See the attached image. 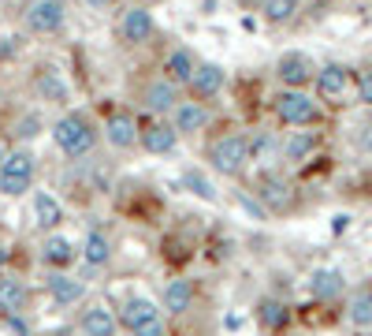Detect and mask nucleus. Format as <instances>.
<instances>
[{"instance_id":"6","label":"nucleus","mask_w":372,"mask_h":336,"mask_svg":"<svg viewBox=\"0 0 372 336\" xmlns=\"http://www.w3.org/2000/svg\"><path fill=\"white\" fill-rule=\"evenodd\" d=\"M275 75H279V83H283L287 90H305V83H313V60L305 56V53H283L275 64Z\"/></svg>"},{"instance_id":"27","label":"nucleus","mask_w":372,"mask_h":336,"mask_svg":"<svg viewBox=\"0 0 372 336\" xmlns=\"http://www.w3.org/2000/svg\"><path fill=\"white\" fill-rule=\"evenodd\" d=\"M257 318H261L264 329H283L290 314H287V306L279 303V299H264V303L257 306Z\"/></svg>"},{"instance_id":"19","label":"nucleus","mask_w":372,"mask_h":336,"mask_svg":"<svg viewBox=\"0 0 372 336\" xmlns=\"http://www.w3.org/2000/svg\"><path fill=\"white\" fill-rule=\"evenodd\" d=\"M34 221L42 228H49V232L63 221V205L52 198L49 191H37V195H34Z\"/></svg>"},{"instance_id":"22","label":"nucleus","mask_w":372,"mask_h":336,"mask_svg":"<svg viewBox=\"0 0 372 336\" xmlns=\"http://www.w3.org/2000/svg\"><path fill=\"white\" fill-rule=\"evenodd\" d=\"M313 150H316V135L313 131H290V138L279 146V153H283L287 161H305Z\"/></svg>"},{"instance_id":"17","label":"nucleus","mask_w":372,"mask_h":336,"mask_svg":"<svg viewBox=\"0 0 372 336\" xmlns=\"http://www.w3.org/2000/svg\"><path fill=\"white\" fill-rule=\"evenodd\" d=\"M145 105H149L153 112H171V109L179 105V90H175V83H171V79L149 83V86H145Z\"/></svg>"},{"instance_id":"20","label":"nucleus","mask_w":372,"mask_h":336,"mask_svg":"<svg viewBox=\"0 0 372 336\" xmlns=\"http://www.w3.org/2000/svg\"><path fill=\"white\" fill-rule=\"evenodd\" d=\"M194 56H190V49H171L168 60H164V71H168V79L171 83H190V75H194Z\"/></svg>"},{"instance_id":"18","label":"nucleus","mask_w":372,"mask_h":336,"mask_svg":"<svg viewBox=\"0 0 372 336\" xmlns=\"http://www.w3.org/2000/svg\"><path fill=\"white\" fill-rule=\"evenodd\" d=\"M49 295H52L60 306H71V303H78V299L86 295V288H82V280L56 273V277H49Z\"/></svg>"},{"instance_id":"21","label":"nucleus","mask_w":372,"mask_h":336,"mask_svg":"<svg viewBox=\"0 0 372 336\" xmlns=\"http://www.w3.org/2000/svg\"><path fill=\"white\" fill-rule=\"evenodd\" d=\"M82 258H86V265H93V269L108 265V258H112V243H108V236H101V232H89L86 243H82Z\"/></svg>"},{"instance_id":"4","label":"nucleus","mask_w":372,"mask_h":336,"mask_svg":"<svg viewBox=\"0 0 372 336\" xmlns=\"http://www.w3.org/2000/svg\"><path fill=\"white\" fill-rule=\"evenodd\" d=\"M275 116L290 127H309L316 124V116H321V109H316V101L305 94V90H283V94H275Z\"/></svg>"},{"instance_id":"13","label":"nucleus","mask_w":372,"mask_h":336,"mask_svg":"<svg viewBox=\"0 0 372 336\" xmlns=\"http://www.w3.org/2000/svg\"><path fill=\"white\" fill-rule=\"evenodd\" d=\"M138 142L149 153H171V150H175V142H179V131L171 124H149L145 131H138Z\"/></svg>"},{"instance_id":"2","label":"nucleus","mask_w":372,"mask_h":336,"mask_svg":"<svg viewBox=\"0 0 372 336\" xmlns=\"http://www.w3.org/2000/svg\"><path fill=\"white\" fill-rule=\"evenodd\" d=\"M209 161L220 176H238L249 164V138L246 135H223L209 146Z\"/></svg>"},{"instance_id":"32","label":"nucleus","mask_w":372,"mask_h":336,"mask_svg":"<svg viewBox=\"0 0 372 336\" xmlns=\"http://www.w3.org/2000/svg\"><path fill=\"white\" fill-rule=\"evenodd\" d=\"M16 135L19 138H37V135H42V120H37V116H23L19 127H16Z\"/></svg>"},{"instance_id":"31","label":"nucleus","mask_w":372,"mask_h":336,"mask_svg":"<svg viewBox=\"0 0 372 336\" xmlns=\"http://www.w3.org/2000/svg\"><path fill=\"white\" fill-rule=\"evenodd\" d=\"M298 11V0H264V19L268 23H287L294 19Z\"/></svg>"},{"instance_id":"25","label":"nucleus","mask_w":372,"mask_h":336,"mask_svg":"<svg viewBox=\"0 0 372 336\" xmlns=\"http://www.w3.org/2000/svg\"><path fill=\"white\" fill-rule=\"evenodd\" d=\"M190 299H194L190 280H171L164 292V310L168 314H182V310H190Z\"/></svg>"},{"instance_id":"35","label":"nucleus","mask_w":372,"mask_h":336,"mask_svg":"<svg viewBox=\"0 0 372 336\" xmlns=\"http://www.w3.org/2000/svg\"><path fill=\"white\" fill-rule=\"evenodd\" d=\"M82 4H86V8H93V11H101V8H108L112 0H82Z\"/></svg>"},{"instance_id":"15","label":"nucleus","mask_w":372,"mask_h":336,"mask_svg":"<svg viewBox=\"0 0 372 336\" xmlns=\"http://www.w3.org/2000/svg\"><path fill=\"white\" fill-rule=\"evenodd\" d=\"M342 273L339 269H316V273L309 277V292H313V299H324V303H331V299H339L342 295Z\"/></svg>"},{"instance_id":"12","label":"nucleus","mask_w":372,"mask_h":336,"mask_svg":"<svg viewBox=\"0 0 372 336\" xmlns=\"http://www.w3.org/2000/svg\"><path fill=\"white\" fill-rule=\"evenodd\" d=\"M223 83H228V75H223L220 64H197L194 75H190V90L197 97H216Z\"/></svg>"},{"instance_id":"24","label":"nucleus","mask_w":372,"mask_h":336,"mask_svg":"<svg viewBox=\"0 0 372 336\" xmlns=\"http://www.w3.org/2000/svg\"><path fill=\"white\" fill-rule=\"evenodd\" d=\"M34 86H37V94H42L45 101H52V105H63V101L71 97L68 83H63L56 71H42V75H37V83H34Z\"/></svg>"},{"instance_id":"9","label":"nucleus","mask_w":372,"mask_h":336,"mask_svg":"<svg viewBox=\"0 0 372 336\" xmlns=\"http://www.w3.org/2000/svg\"><path fill=\"white\" fill-rule=\"evenodd\" d=\"M257 195H261V202H264V210H268V213L294 210V187H290L287 179H279V176H264Z\"/></svg>"},{"instance_id":"29","label":"nucleus","mask_w":372,"mask_h":336,"mask_svg":"<svg viewBox=\"0 0 372 336\" xmlns=\"http://www.w3.org/2000/svg\"><path fill=\"white\" fill-rule=\"evenodd\" d=\"M350 321L357 329H372V292H361L350 299Z\"/></svg>"},{"instance_id":"33","label":"nucleus","mask_w":372,"mask_h":336,"mask_svg":"<svg viewBox=\"0 0 372 336\" xmlns=\"http://www.w3.org/2000/svg\"><path fill=\"white\" fill-rule=\"evenodd\" d=\"M357 97H361L365 105H372V68L361 71V79H357Z\"/></svg>"},{"instance_id":"1","label":"nucleus","mask_w":372,"mask_h":336,"mask_svg":"<svg viewBox=\"0 0 372 336\" xmlns=\"http://www.w3.org/2000/svg\"><path fill=\"white\" fill-rule=\"evenodd\" d=\"M93 138H97V131H93V124L82 112H68L63 120H56V127H52V142H56L68 157H86L93 150Z\"/></svg>"},{"instance_id":"11","label":"nucleus","mask_w":372,"mask_h":336,"mask_svg":"<svg viewBox=\"0 0 372 336\" xmlns=\"http://www.w3.org/2000/svg\"><path fill=\"white\" fill-rule=\"evenodd\" d=\"M153 16L145 8H130L127 16H123V23H119V34H123V42L127 45H142V42H149L153 37Z\"/></svg>"},{"instance_id":"30","label":"nucleus","mask_w":372,"mask_h":336,"mask_svg":"<svg viewBox=\"0 0 372 336\" xmlns=\"http://www.w3.org/2000/svg\"><path fill=\"white\" fill-rule=\"evenodd\" d=\"M275 153H279V142L272 135H257L249 142V161H257V164H272Z\"/></svg>"},{"instance_id":"34","label":"nucleus","mask_w":372,"mask_h":336,"mask_svg":"<svg viewBox=\"0 0 372 336\" xmlns=\"http://www.w3.org/2000/svg\"><path fill=\"white\" fill-rule=\"evenodd\" d=\"M357 146L372 153V124H368V127H361V135H357Z\"/></svg>"},{"instance_id":"10","label":"nucleus","mask_w":372,"mask_h":336,"mask_svg":"<svg viewBox=\"0 0 372 336\" xmlns=\"http://www.w3.org/2000/svg\"><path fill=\"white\" fill-rule=\"evenodd\" d=\"M209 109L205 105H197V101H179L175 109H171V127L182 135H194V131H202V127H209Z\"/></svg>"},{"instance_id":"26","label":"nucleus","mask_w":372,"mask_h":336,"mask_svg":"<svg viewBox=\"0 0 372 336\" xmlns=\"http://www.w3.org/2000/svg\"><path fill=\"white\" fill-rule=\"evenodd\" d=\"M23 303H26V288H23V284L19 280H0V314H19V310H23Z\"/></svg>"},{"instance_id":"7","label":"nucleus","mask_w":372,"mask_h":336,"mask_svg":"<svg viewBox=\"0 0 372 336\" xmlns=\"http://www.w3.org/2000/svg\"><path fill=\"white\" fill-rule=\"evenodd\" d=\"M23 19L34 34H56L63 27V0H34Z\"/></svg>"},{"instance_id":"28","label":"nucleus","mask_w":372,"mask_h":336,"mask_svg":"<svg viewBox=\"0 0 372 336\" xmlns=\"http://www.w3.org/2000/svg\"><path fill=\"white\" fill-rule=\"evenodd\" d=\"M182 187H190L197 198H205V202H216V187H212V179L205 172H197V168H186L182 172Z\"/></svg>"},{"instance_id":"14","label":"nucleus","mask_w":372,"mask_h":336,"mask_svg":"<svg viewBox=\"0 0 372 336\" xmlns=\"http://www.w3.org/2000/svg\"><path fill=\"white\" fill-rule=\"evenodd\" d=\"M104 135H108V142L116 150H130L138 142V124L130 120L127 112H116V116H108V124H104Z\"/></svg>"},{"instance_id":"8","label":"nucleus","mask_w":372,"mask_h":336,"mask_svg":"<svg viewBox=\"0 0 372 336\" xmlns=\"http://www.w3.org/2000/svg\"><path fill=\"white\" fill-rule=\"evenodd\" d=\"M313 79H316V94H321V101H342L347 90H350V68H342V64H328V68H321Z\"/></svg>"},{"instance_id":"5","label":"nucleus","mask_w":372,"mask_h":336,"mask_svg":"<svg viewBox=\"0 0 372 336\" xmlns=\"http://www.w3.org/2000/svg\"><path fill=\"white\" fill-rule=\"evenodd\" d=\"M123 325L135 336H164V318L149 299H130L123 306Z\"/></svg>"},{"instance_id":"16","label":"nucleus","mask_w":372,"mask_h":336,"mask_svg":"<svg viewBox=\"0 0 372 336\" xmlns=\"http://www.w3.org/2000/svg\"><path fill=\"white\" fill-rule=\"evenodd\" d=\"M78 329H82V336H116V318L104 306H89L78 318Z\"/></svg>"},{"instance_id":"3","label":"nucleus","mask_w":372,"mask_h":336,"mask_svg":"<svg viewBox=\"0 0 372 336\" xmlns=\"http://www.w3.org/2000/svg\"><path fill=\"white\" fill-rule=\"evenodd\" d=\"M34 184V153L16 150L0 161V195H26Z\"/></svg>"},{"instance_id":"23","label":"nucleus","mask_w":372,"mask_h":336,"mask_svg":"<svg viewBox=\"0 0 372 336\" xmlns=\"http://www.w3.org/2000/svg\"><path fill=\"white\" fill-rule=\"evenodd\" d=\"M75 243L68 239V236H52V239H45V262L49 265H56V269H68L71 262H75Z\"/></svg>"}]
</instances>
